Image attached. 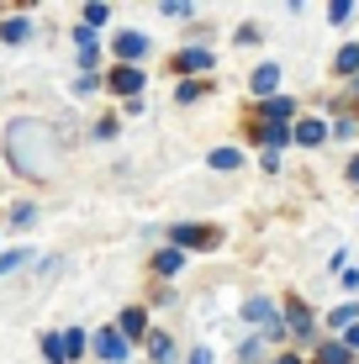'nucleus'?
I'll use <instances>...</instances> for the list:
<instances>
[{"instance_id": "c756f323", "label": "nucleus", "mask_w": 359, "mask_h": 364, "mask_svg": "<svg viewBox=\"0 0 359 364\" xmlns=\"http://www.w3.org/2000/svg\"><path fill=\"white\" fill-rule=\"evenodd\" d=\"M349 180H354V185H359V159H354V164H349Z\"/></svg>"}, {"instance_id": "39448f33", "label": "nucleus", "mask_w": 359, "mask_h": 364, "mask_svg": "<svg viewBox=\"0 0 359 364\" xmlns=\"http://www.w3.org/2000/svg\"><path fill=\"white\" fill-rule=\"evenodd\" d=\"M143 80H148L143 69H127V64H122V69H111V90H117V95H127V100H138Z\"/></svg>"}, {"instance_id": "ddd939ff", "label": "nucleus", "mask_w": 359, "mask_h": 364, "mask_svg": "<svg viewBox=\"0 0 359 364\" xmlns=\"http://www.w3.org/2000/svg\"><path fill=\"white\" fill-rule=\"evenodd\" d=\"M27 37H32V21H27V16L0 21V43H27Z\"/></svg>"}, {"instance_id": "cd10ccee", "label": "nucleus", "mask_w": 359, "mask_h": 364, "mask_svg": "<svg viewBox=\"0 0 359 364\" xmlns=\"http://www.w3.org/2000/svg\"><path fill=\"white\" fill-rule=\"evenodd\" d=\"M185 364H212V348H191V359Z\"/></svg>"}, {"instance_id": "9d476101", "label": "nucleus", "mask_w": 359, "mask_h": 364, "mask_svg": "<svg viewBox=\"0 0 359 364\" xmlns=\"http://www.w3.org/2000/svg\"><path fill=\"white\" fill-rule=\"evenodd\" d=\"M296 143H301V148H317V143H323V137H328V127H323V122H317V117H306V122H296Z\"/></svg>"}, {"instance_id": "4be33fe9", "label": "nucleus", "mask_w": 359, "mask_h": 364, "mask_svg": "<svg viewBox=\"0 0 359 364\" xmlns=\"http://www.w3.org/2000/svg\"><path fill=\"white\" fill-rule=\"evenodd\" d=\"M328 322H333L338 333H343V328H354V322H359V306H338V311H333Z\"/></svg>"}, {"instance_id": "aec40b11", "label": "nucleus", "mask_w": 359, "mask_h": 364, "mask_svg": "<svg viewBox=\"0 0 359 364\" xmlns=\"http://www.w3.org/2000/svg\"><path fill=\"white\" fill-rule=\"evenodd\" d=\"M238 164H243L238 148H212V169H238Z\"/></svg>"}, {"instance_id": "2eb2a0df", "label": "nucleus", "mask_w": 359, "mask_h": 364, "mask_svg": "<svg viewBox=\"0 0 359 364\" xmlns=\"http://www.w3.org/2000/svg\"><path fill=\"white\" fill-rule=\"evenodd\" d=\"M180 264H185L180 248H159V254H154V269H159V274H180Z\"/></svg>"}, {"instance_id": "1a4fd4ad", "label": "nucleus", "mask_w": 359, "mask_h": 364, "mask_svg": "<svg viewBox=\"0 0 359 364\" xmlns=\"http://www.w3.org/2000/svg\"><path fill=\"white\" fill-rule=\"evenodd\" d=\"M249 85H254V95H264V100H269V95L280 90V64H259Z\"/></svg>"}, {"instance_id": "393cba45", "label": "nucleus", "mask_w": 359, "mask_h": 364, "mask_svg": "<svg viewBox=\"0 0 359 364\" xmlns=\"http://www.w3.org/2000/svg\"><path fill=\"white\" fill-rule=\"evenodd\" d=\"M74 48H80V53H90V48H95V32H90V27H74Z\"/></svg>"}, {"instance_id": "a878e982", "label": "nucleus", "mask_w": 359, "mask_h": 364, "mask_svg": "<svg viewBox=\"0 0 359 364\" xmlns=\"http://www.w3.org/2000/svg\"><path fill=\"white\" fill-rule=\"evenodd\" d=\"M16 264H27V254H0V274H11Z\"/></svg>"}, {"instance_id": "412c9836", "label": "nucleus", "mask_w": 359, "mask_h": 364, "mask_svg": "<svg viewBox=\"0 0 359 364\" xmlns=\"http://www.w3.org/2000/svg\"><path fill=\"white\" fill-rule=\"evenodd\" d=\"M259 137H264V148H269V154H280V148L291 143V132H286V127H269V122H264V132H259Z\"/></svg>"}, {"instance_id": "f8f14e48", "label": "nucleus", "mask_w": 359, "mask_h": 364, "mask_svg": "<svg viewBox=\"0 0 359 364\" xmlns=\"http://www.w3.org/2000/svg\"><path fill=\"white\" fill-rule=\"evenodd\" d=\"M58 348H64V364H74L85 348H90V338H85L80 328H69V333H58Z\"/></svg>"}, {"instance_id": "20e7f679", "label": "nucleus", "mask_w": 359, "mask_h": 364, "mask_svg": "<svg viewBox=\"0 0 359 364\" xmlns=\"http://www.w3.org/2000/svg\"><path fill=\"white\" fill-rule=\"evenodd\" d=\"M243 317H249V322H254V328L264 333V338H280V317H275V306H269L264 296H254L249 306H243Z\"/></svg>"}, {"instance_id": "f03ea898", "label": "nucleus", "mask_w": 359, "mask_h": 364, "mask_svg": "<svg viewBox=\"0 0 359 364\" xmlns=\"http://www.w3.org/2000/svg\"><path fill=\"white\" fill-rule=\"evenodd\" d=\"M217 228H195V222H180V228H169V248H217Z\"/></svg>"}, {"instance_id": "0eeeda50", "label": "nucleus", "mask_w": 359, "mask_h": 364, "mask_svg": "<svg viewBox=\"0 0 359 364\" xmlns=\"http://www.w3.org/2000/svg\"><path fill=\"white\" fill-rule=\"evenodd\" d=\"M117 333L127 338V343H132V338H143V333H148V311H143V306H127V311L117 317Z\"/></svg>"}, {"instance_id": "5701e85b", "label": "nucleus", "mask_w": 359, "mask_h": 364, "mask_svg": "<svg viewBox=\"0 0 359 364\" xmlns=\"http://www.w3.org/2000/svg\"><path fill=\"white\" fill-rule=\"evenodd\" d=\"M43 359H48V364H64V348H58V333H48V338H43Z\"/></svg>"}, {"instance_id": "f257e3e1", "label": "nucleus", "mask_w": 359, "mask_h": 364, "mask_svg": "<svg viewBox=\"0 0 359 364\" xmlns=\"http://www.w3.org/2000/svg\"><path fill=\"white\" fill-rule=\"evenodd\" d=\"M6 148H11V164H16L21 174H32V180H48L58 164H48L43 154H58V137L48 122H11L6 132Z\"/></svg>"}, {"instance_id": "4468645a", "label": "nucleus", "mask_w": 359, "mask_h": 364, "mask_svg": "<svg viewBox=\"0 0 359 364\" xmlns=\"http://www.w3.org/2000/svg\"><path fill=\"white\" fill-rule=\"evenodd\" d=\"M286 328H291V333H301V338L312 333V311H306L301 301H291V306H286Z\"/></svg>"}, {"instance_id": "6ab92c4d", "label": "nucleus", "mask_w": 359, "mask_h": 364, "mask_svg": "<svg viewBox=\"0 0 359 364\" xmlns=\"http://www.w3.org/2000/svg\"><path fill=\"white\" fill-rule=\"evenodd\" d=\"M106 21H111V6H101V0H90V6H85V27H106Z\"/></svg>"}, {"instance_id": "a211bd4d", "label": "nucleus", "mask_w": 359, "mask_h": 364, "mask_svg": "<svg viewBox=\"0 0 359 364\" xmlns=\"http://www.w3.org/2000/svg\"><path fill=\"white\" fill-rule=\"evenodd\" d=\"M169 354H175V343H169L164 333H148V359H159V364H164Z\"/></svg>"}, {"instance_id": "f3484780", "label": "nucleus", "mask_w": 359, "mask_h": 364, "mask_svg": "<svg viewBox=\"0 0 359 364\" xmlns=\"http://www.w3.org/2000/svg\"><path fill=\"white\" fill-rule=\"evenodd\" d=\"M317 364H354V354L343 343H323V348H317Z\"/></svg>"}, {"instance_id": "c85d7f7f", "label": "nucleus", "mask_w": 359, "mask_h": 364, "mask_svg": "<svg viewBox=\"0 0 359 364\" xmlns=\"http://www.w3.org/2000/svg\"><path fill=\"white\" fill-rule=\"evenodd\" d=\"M343 348H349V354H354V348H359V322H354V328H349V338H343Z\"/></svg>"}, {"instance_id": "7c9ffc66", "label": "nucleus", "mask_w": 359, "mask_h": 364, "mask_svg": "<svg viewBox=\"0 0 359 364\" xmlns=\"http://www.w3.org/2000/svg\"><path fill=\"white\" fill-rule=\"evenodd\" d=\"M275 364H301V359H291V354H286V359H275Z\"/></svg>"}, {"instance_id": "b1692460", "label": "nucleus", "mask_w": 359, "mask_h": 364, "mask_svg": "<svg viewBox=\"0 0 359 364\" xmlns=\"http://www.w3.org/2000/svg\"><path fill=\"white\" fill-rule=\"evenodd\" d=\"M349 16H354L349 0H333V6H328V21H349Z\"/></svg>"}, {"instance_id": "9b49d317", "label": "nucleus", "mask_w": 359, "mask_h": 364, "mask_svg": "<svg viewBox=\"0 0 359 364\" xmlns=\"http://www.w3.org/2000/svg\"><path fill=\"white\" fill-rule=\"evenodd\" d=\"M175 69L180 74H201V69H212V53H206V48H185V53L175 58Z\"/></svg>"}, {"instance_id": "dca6fc26", "label": "nucleus", "mask_w": 359, "mask_h": 364, "mask_svg": "<svg viewBox=\"0 0 359 364\" xmlns=\"http://www.w3.org/2000/svg\"><path fill=\"white\" fill-rule=\"evenodd\" d=\"M333 69H338V74H359V43H343L338 58H333Z\"/></svg>"}, {"instance_id": "7ed1b4c3", "label": "nucleus", "mask_w": 359, "mask_h": 364, "mask_svg": "<svg viewBox=\"0 0 359 364\" xmlns=\"http://www.w3.org/2000/svg\"><path fill=\"white\" fill-rule=\"evenodd\" d=\"M90 348H95V359H101V364H122V359L132 354V343H127L117 328H101V333L90 338Z\"/></svg>"}, {"instance_id": "6e6552de", "label": "nucleus", "mask_w": 359, "mask_h": 364, "mask_svg": "<svg viewBox=\"0 0 359 364\" xmlns=\"http://www.w3.org/2000/svg\"><path fill=\"white\" fill-rule=\"evenodd\" d=\"M291 111H296V100H291V95H269L264 106H259V117H264L269 127H286V117H291Z\"/></svg>"}, {"instance_id": "bb28decb", "label": "nucleus", "mask_w": 359, "mask_h": 364, "mask_svg": "<svg viewBox=\"0 0 359 364\" xmlns=\"http://www.w3.org/2000/svg\"><path fill=\"white\" fill-rule=\"evenodd\" d=\"M175 95H180V106H191V100H195V95H201V85H191V80H185V85H180V90H175Z\"/></svg>"}, {"instance_id": "423d86ee", "label": "nucleus", "mask_w": 359, "mask_h": 364, "mask_svg": "<svg viewBox=\"0 0 359 364\" xmlns=\"http://www.w3.org/2000/svg\"><path fill=\"white\" fill-rule=\"evenodd\" d=\"M111 48H117V58H127V69H132V64H138V58L148 53V37H143V32H122Z\"/></svg>"}]
</instances>
